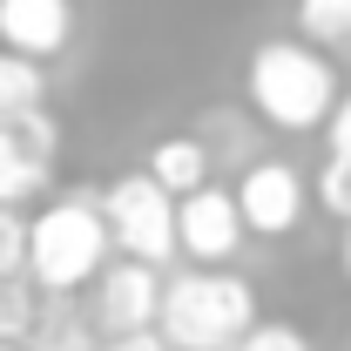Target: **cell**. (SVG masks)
<instances>
[{"label":"cell","instance_id":"7a4b0ae2","mask_svg":"<svg viewBox=\"0 0 351 351\" xmlns=\"http://www.w3.org/2000/svg\"><path fill=\"white\" fill-rule=\"evenodd\" d=\"M243 95L270 129L284 135H304V129H324L331 108H338V68L331 54L311 41H263L243 68Z\"/></svg>","mask_w":351,"mask_h":351},{"label":"cell","instance_id":"2e32d148","mask_svg":"<svg viewBox=\"0 0 351 351\" xmlns=\"http://www.w3.org/2000/svg\"><path fill=\"white\" fill-rule=\"evenodd\" d=\"M0 277H27V217L0 203Z\"/></svg>","mask_w":351,"mask_h":351},{"label":"cell","instance_id":"8fae6325","mask_svg":"<svg viewBox=\"0 0 351 351\" xmlns=\"http://www.w3.org/2000/svg\"><path fill=\"white\" fill-rule=\"evenodd\" d=\"M47 182H54V156H34V149H21L14 135L0 129V203L21 210V203L41 196Z\"/></svg>","mask_w":351,"mask_h":351},{"label":"cell","instance_id":"d6986e66","mask_svg":"<svg viewBox=\"0 0 351 351\" xmlns=\"http://www.w3.org/2000/svg\"><path fill=\"white\" fill-rule=\"evenodd\" d=\"M101 351H176V345L162 338V331H135V338H108Z\"/></svg>","mask_w":351,"mask_h":351},{"label":"cell","instance_id":"7402d4cb","mask_svg":"<svg viewBox=\"0 0 351 351\" xmlns=\"http://www.w3.org/2000/svg\"><path fill=\"white\" fill-rule=\"evenodd\" d=\"M345 351H351V345H345Z\"/></svg>","mask_w":351,"mask_h":351},{"label":"cell","instance_id":"277c9868","mask_svg":"<svg viewBox=\"0 0 351 351\" xmlns=\"http://www.w3.org/2000/svg\"><path fill=\"white\" fill-rule=\"evenodd\" d=\"M101 217H108V243L122 257L162 270L176 257V196L149 169H129L101 189Z\"/></svg>","mask_w":351,"mask_h":351},{"label":"cell","instance_id":"9a60e30c","mask_svg":"<svg viewBox=\"0 0 351 351\" xmlns=\"http://www.w3.org/2000/svg\"><path fill=\"white\" fill-rule=\"evenodd\" d=\"M311 189H317V203H324L338 223H351V162L345 156H324V169H317Z\"/></svg>","mask_w":351,"mask_h":351},{"label":"cell","instance_id":"44dd1931","mask_svg":"<svg viewBox=\"0 0 351 351\" xmlns=\"http://www.w3.org/2000/svg\"><path fill=\"white\" fill-rule=\"evenodd\" d=\"M0 351H27V345H0Z\"/></svg>","mask_w":351,"mask_h":351},{"label":"cell","instance_id":"30bf717a","mask_svg":"<svg viewBox=\"0 0 351 351\" xmlns=\"http://www.w3.org/2000/svg\"><path fill=\"white\" fill-rule=\"evenodd\" d=\"M41 108H47V68L0 47V129H14V122H27Z\"/></svg>","mask_w":351,"mask_h":351},{"label":"cell","instance_id":"8992f818","mask_svg":"<svg viewBox=\"0 0 351 351\" xmlns=\"http://www.w3.org/2000/svg\"><path fill=\"white\" fill-rule=\"evenodd\" d=\"M95 331L101 338H135V331H156V317H162V270H149V263L135 257H115L101 277H95Z\"/></svg>","mask_w":351,"mask_h":351},{"label":"cell","instance_id":"4fadbf2b","mask_svg":"<svg viewBox=\"0 0 351 351\" xmlns=\"http://www.w3.org/2000/svg\"><path fill=\"white\" fill-rule=\"evenodd\" d=\"M41 284L34 277H0V345H27L34 338V324H41Z\"/></svg>","mask_w":351,"mask_h":351},{"label":"cell","instance_id":"ac0fdd59","mask_svg":"<svg viewBox=\"0 0 351 351\" xmlns=\"http://www.w3.org/2000/svg\"><path fill=\"white\" fill-rule=\"evenodd\" d=\"M324 135H331V156H345V162H351V95H338V108H331Z\"/></svg>","mask_w":351,"mask_h":351},{"label":"cell","instance_id":"ba28073f","mask_svg":"<svg viewBox=\"0 0 351 351\" xmlns=\"http://www.w3.org/2000/svg\"><path fill=\"white\" fill-rule=\"evenodd\" d=\"M75 41V0H0V47L27 54V61H54Z\"/></svg>","mask_w":351,"mask_h":351},{"label":"cell","instance_id":"52a82bcc","mask_svg":"<svg viewBox=\"0 0 351 351\" xmlns=\"http://www.w3.org/2000/svg\"><path fill=\"white\" fill-rule=\"evenodd\" d=\"M304 203H311V189L291 162H250L237 176V210H243L250 237H291L304 223Z\"/></svg>","mask_w":351,"mask_h":351},{"label":"cell","instance_id":"5b68a950","mask_svg":"<svg viewBox=\"0 0 351 351\" xmlns=\"http://www.w3.org/2000/svg\"><path fill=\"white\" fill-rule=\"evenodd\" d=\"M243 210H237V189L203 182L196 196L176 203V250L196 263V270H223V263L243 250Z\"/></svg>","mask_w":351,"mask_h":351},{"label":"cell","instance_id":"9c48e42d","mask_svg":"<svg viewBox=\"0 0 351 351\" xmlns=\"http://www.w3.org/2000/svg\"><path fill=\"white\" fill-rule=\"evenodd\" d=\"M210 156H217V149H210L203 135H162V142L149 149V176L182 203V196H196V189L210 182Z\"/></svg>","mask_w":351,"mask_h":351},{"label":"cell","instance_id":"3957f363","mask_svg":"<svg viewBox=\"0 0 351 351\" xmlns=\"http://www.w3.org/2000/svg\"><path fill=\"white\" fill-rule=\"evenodd\" d=\"M257 324V291L237 270H176L162 277V317L156 331L176 351H230L243 331Z\"/></svg>","mask_w":351,"mask_h":351},{"label":"cell","instance_id":"ffe728a7","mask_svg":"<svg viewBox=\"0 0 351 351\" xmlns=\"http://www.w3.org/2000/svg\"><path fill=\"white\" fill-rule=\"evenodd\" d=\"M338 263H345V277H351V223H345V243H338Z\"/></svg>","mask_w":351,"mask_h":351},{"label":"cell","instance_id":"5bb4252c","mask_svg":"<svg viewBox=\"0 0 351 351\" xmlns=\"http://www.w3.org/2000/svg\"><path fill=\"white\" fill-rule=\"evenodd\" d=\"M298 41L351 47V0H298Z\"/></svg>","mask_w":351,"mask_h":351},{"label":"cell","instance_id":"e0dca14e","mask_svg":"<svg viewBox=\"0 0 351 351\" xmlns=\"http://www.w3.org/2000/svg\"><path fill=\"white\" fill-rule=\"evenodd\" d=\"M230 351H311V338L298 331V324H270V317H257Z\"/></svg>","mask_w":351,"mask_h":351},{"label":"cell","instance_id":"6da1fadb","mask_svg":"<svg viewBox=\"0 0 351 351\" xmlns=\"http://www.w3.org/2000/svg\"><path fill=\"white\" fill-rule=\"evenodd\" d=\"M108 217L95 189H61L54 203H41V217H27V277L47 298H75L82 284H95L108 270Z\"/></svg>","mask_w":351,"mask_h":351},{"label":"cell","instance_id":"7c38bea8","mask_svg":"<svg viewBox=\"0 0 351 351\" xmlns=\"http://www.w3.org/2000/svg\"><path fill=\"white\" fill-rule=\"evenodd\" d=\"M27 351H101V345H95V317L75 311L68 298H47V311H41V324H34V338H27Z\"/></svg>","mask_w":351,"mask_h":351}]
</instances>
